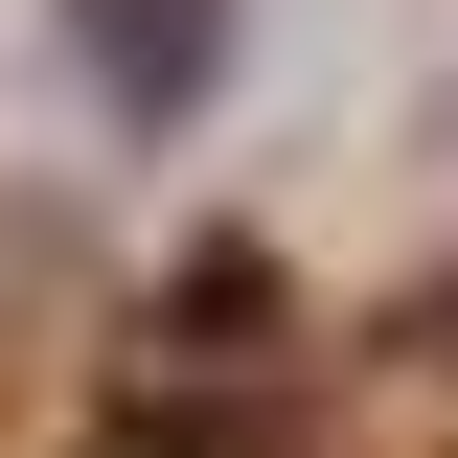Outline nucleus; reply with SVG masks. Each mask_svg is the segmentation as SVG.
Returning <instances> with one entry per match:
<instances>
[{
	"instance_id": "1",
	"label": "nucleus",
	"mask_w": 458,
	"mask_h": 458,
	"mask_svg": "<svg viewBox=\"0 0 458 458\" xmlns=\"http://www.w3.org/2000/svg\"><path fill=\"white\" fill-rule=\"evenodd\" d=\"M69 23H92L114 114H183V92H207V47H229V0H69Z\"/></svg>"
}]
</instances>
